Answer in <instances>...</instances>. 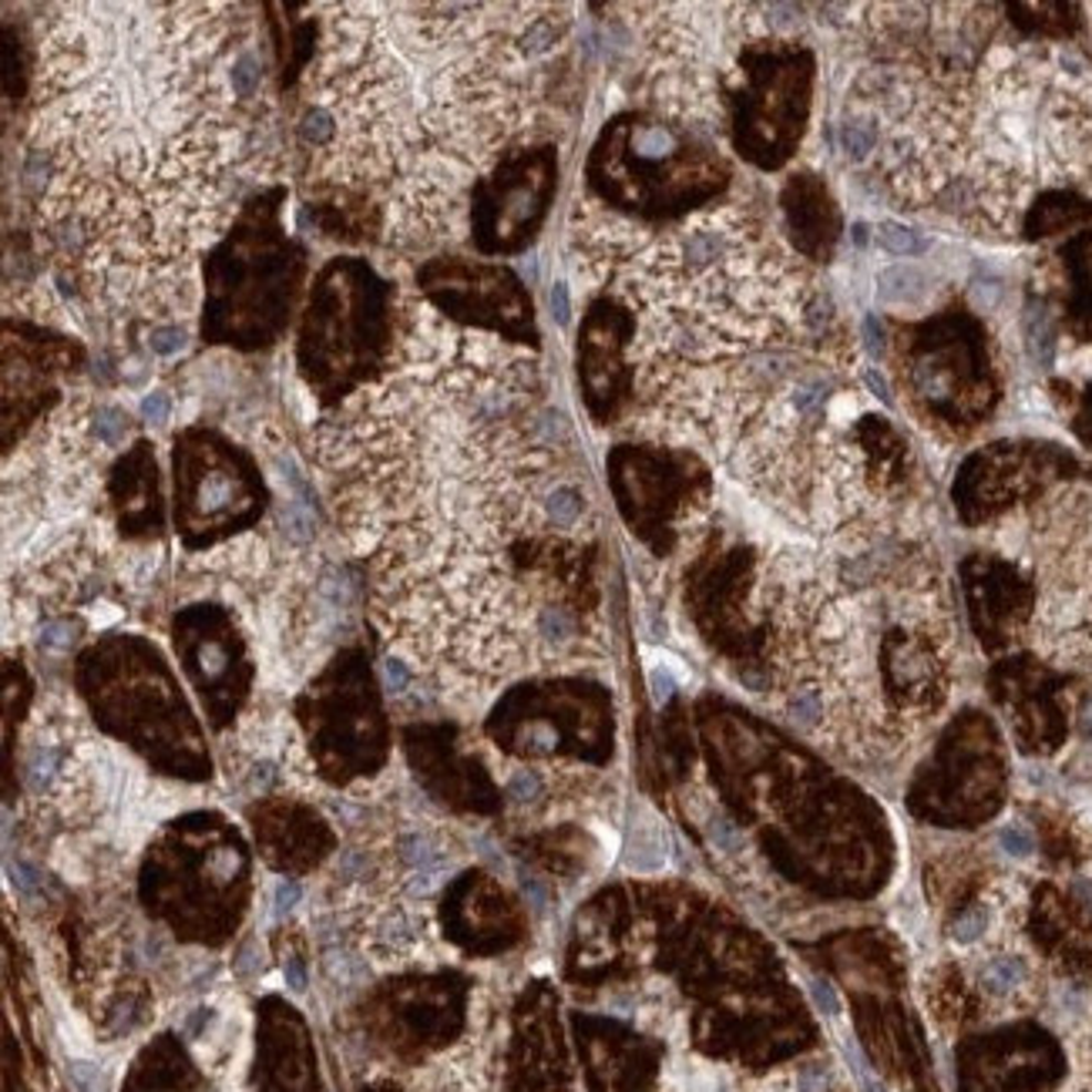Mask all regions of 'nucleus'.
<instances>
[{
  "instance_id": "obj_1",
  "label": "nucleus",
  "mask_w": 1092,
  "mask_h": 1092,
  "mask_svg": "<svg viewBox=\"0 0 1092 1092\" xmlns=\"http://www.w3.org/2000/svg\"><path fill=\"white\" fill-rule=\"evenodd\" d=\"M41 24L24 196L64 293L128 340L196 309V266L263 176L276 112L239 98V4H74ZM276 186V182H273Z\"/></svg>"
},
{
  "instance_id": "obj_2",
  "label": "nucleus",
  "mask_w": 1092,
  "mask_h": 1092,
  "mask_svg": "<svg viewBox=\"0 0 1092 1092\" xmlns=\"http://www.w3.org/2000/svg\"><path fill=\"white\" fill-rule=\"evenodd\" d=\"M290 95L303 202L370 212L384 249L468 232V196L515 145L558 141L568 4H340Z\"/></svg>"
},
{
  "instance_id": "obj_3",
  "label": "nucleus",
  "mask_w": 1092,
  "mask_h": 1092,
  "mask_svg": "<svg viewBox=\"0 0 1092 1092\" xmlns=\"http://www.w3.org/2000/svg\"><path fill=\"white\" fill-rule=\"evenodd\" d=\"M568 256L588 296L612 293L636 313V370L760 354L817 360L844 326L820 273L784 242L777 212L746 192L659 229L578 196Z\"/></svg>"
},
{
  "instance_id": "obj_4",
  "label": "nucleus",
  "mask_w": 1092,
  "mask_h": 1092,
  "mask_svg": "<svg viewBox=\"0 0 1092 1092\" xmlns=\"http://www.w3.org/2000/svg\"><path fill=\"white\" fill-rule=\"evenodd\" d=\"M1092 199V61L1069 44L995 41L975 71L962 179L938 202L978 239H1019L1042 192Z\"/></svg>"
},
{
  "instance_id": "obj_5",
  "label": "nucleus",
  "mask_w": 1092,
  "mask_h": 1092,
  "mask_svg": "<svg viewBox=\"0 0 1092 1092\" xmlns=\"http://www.w3.org/2000/svg\"><path fill=\"white\" fill-rule=\"evenodd\" d=\"M706 128L645 108L606 118L581 168V196L642 222L672 225L716 202L736 186L733 158Z\"/></svg>"
},
{
  "instance_id": "obj_6",
  "label": "nucleus",
  "mask_w": 1092,
  "mask_h": 1092,
  "mask_svg": "<svg viewBox=\"0 0 1092 1092\" xmlns=\"http://www.w3.org/2000/svg\"><path fill=\"white\" fill-rule=\"evenodd\" d=\"M290 186L252 196L229 232L206 252L199 280V344L263 354L283 340L306 300L309 252L286 232Z\"/></svg>"
},
{
  "instance_id": "obj_7",
  "label": "nucleus",
  "mask_w": 1092,
  "mask_h": 1092,
  "mask_svg": "<svg viewBox=\"0 0 1092 1092\" xmlns=\"http://www.w3.org/2000/svg\"><path fill=\"white\" fill-rule=\"evenodd\" d=\"M884 370L911 424L945 448L988 428L1005 400L1001 350L988 319L948 300L921 319H888Z\"/></svg>"
},
{
  "instance_id": "obj_8",
  "label": "nucleus",
  "mask_w": 1092,
  "mask_h": 1092,
  "mask_svg": "<svg viewBox=\"0 0 1092 1092\" xmlns=\"http://www.w3.org/2000/svg\"><path fill=\"white\" fill-rule=\"evenodd\" d=\"M400 323V283L367 256L326 260L296 319V374L319 410H336L390 370Z\"/></svg>"
},
{
  "instance_id": "obj_9",
  "label": "nucleus",
  "mask_w": 1092,
  "mask_h": 1092,
  "mask_svg": "<svg viewBox=\"0 0 1092 1092\" xmlns=\"http://www.w3.org/2000/svg\"><path fill=\"white\" fill-rule=\"evenodd\" d=\"M739 41L723 77V141L743 165L777 176L800 155L817 108L820 64L797 18H774Z\"/></svg>"
},
{
  "instance_id": "obj_10",
  "label": "nucleus",
  "mask_w": 1092,
  "mask_h": 1092,
  "mask_svg": "<svg viewBox=\"0 0 1092 1092\" xmlns=\"http://www.w3.org/2000/svg\"><path fill=\"white\" fill-rule=\"evenodd\" d=\"M77 686L112 733L158 756H196L192 713L148 642L115 636L92 645L77 662Z\"/></svg>"
},
{
  "instance_id": "obj_11",
  "label": "nucleus",
  "mask_w": 1092,
  "mask_h": 1092,
  "mask_svg": "<svg viewBox=\"0 0 1092 1092\" xmlns=\"http://www.w3.org/2000/svg\"><path fill=\"white\" fill-rule=\"evenodd\" d=\"M176 525L189 548L229 538L266 512V481L245 448L209 424H189L172 438Z\"/></svg>"
},
{
  "instance_id": "obj_12",
  "label": "nucleus",
  "mask_w": 1092,
  "mask_h": 1092,
  "mask_svg": "<svg viewBox=\"0 0 1092 1092\" xmlns=\"http://www.w3.org/2000/svg\"><path fill=\"white\" fill-rule=\"evenodd\" d=\"M558 141H528L504 151L468 196V242L481 260H512L528 252L558 196Z\"/></svg>"
},
{
  "instance_id": "obj_13",
  "label": "nucleus",
  "mask_w": 1092,
  "mask_h": 1092,
  "mask_svg": "<svg viewBox=\"0 0 1092 1092\" xmlns=\"http://www.w3.org/2000/svg\"><path fill=\"white\" fill-rule=\"evenodd\" d=\"M410 286L454 326L542 354L535 300L512 266L448 249L420 260Z\"/></svg>"
},
{
  "instance_id": "obj_14",
  "label": "nucleus",
  "mask_w": 1092,
  "mask_h": 1092,
  "mask_svg": "<svg viewBox=\"0 0 1092 1092\" xmlns=\"http://www.w3.org/2000/svg\"><path fill=\"white\" fill-rule=\"evenodd\" d=\"M609 484L632 532L665 548L676 525L713 494V471L703 454L659 441H619L606 458Z\"/></svg>"
},
{
  "instance_id": "obj_15",
  "label": "nucleus",
  "mask_w": 1092,
  "mask_h": 1092,
  "mask_svg": "<svg viewBox=\"0 0 1092 1092\" xmlns=\"http://www.w3.org/2000/svg\"><path fill=\"white\" fill-rule=\"evenodd\" d=\"M88 367L77 336L28 316H4V458L64 403L61 380Z\"/></svg>"
},
{
  "instance_id": "obj_16",
  "label": "nucleus",
  "mask_w": 1092,
  "mask_h": 1092,
  "mask_svg": "<svg viewBox=\"0 0 1092 1092\" xmlns=\"http://www.w3.org/2000/svg\"><path fill=\"white\" fill-rule=\"evenodd\" d=\"M300 723L329 767H360L384 756V713L360 652L336 655L333 665L300 696Z\"/></svg>"
},
{
  "instance_id": "obj_17",
  "label": "nucleus",
  "mask_w": 1092,
  "mask_h": 1092,
  "mask_svg": "<svg viewBox=\"0 0 1092 1092\" xmlns=\"http://www.w3.org/2000/svg\"><path fill=\"white\" fill-rule=\"evenodd\" d=\"M636 313L612 293L585 300L575 329V380L596 428H619L636 407Z\"/></svg>"
},
{
  "instance_id": "obj_18",
  "label": "nucleus",
  "mask_w": 1092,
  "mask_h": 1092,
  "mask_svg": "<svg viewBox=\"0 0 1092 1092\" xmlns=\"http://www.w3.org/2000/svg\"><path fill=\"white\" fill-rule=\"evenodd\" d=\"M1079 458L1065 451L1056 441H1036V438H1005L981 444L962 461L958 471V504H981V508H1008L1016 504L1019 494L1049 491L1075 477Z\"/></svg>"
},
{
  "instance_id": "obj_19",
  "label": "nucleus",
  "mask_w": 1092,
  "mask_h": 1092,
  "mask_svg": "<svg viewBox=\"0 0 1092 1092\" xmlns=\"http://www.w3.org/2000/svg\"><path fill=\"white\" fill-rule=\"evenodd\" d=\"M176 649L216 723H225L249 693L252 665L232 619L216 606H192L176 619Z\"/></svg>"
},
{
  "instance_id": "obj_20",
  "label": "nucleus",
  "mask_w": 1092,
  "mask_h": 1092,
  "mask_svg": "<svg viewBox=\"0 0 1092 1092\" xmlns=\"http://www.w3.org/2000/svg\"><path fill=\"white\" fill-rule=\"evenodd\" d=\"M491 729L518 753H552L561 749L571 733L599 739L606 713L592 693H578L575 683H565L508 696L497 706Z\"/></svg>"
},
{
  "instance_id": "obj_21",
  "label": "nucleus",
  "mask_w": 1092,
  "mask_h": 1092,
  "mask_svg": "<svg viewBox=\"0 0 1092 1092\" xmlns=\"http://www.w3.org/2000/svg\"><path fill=\"white\" fill-rule=\"evenodd\" d=\"M784 242L817 273L830 266L844 242V206H840L830 176L817 165H797L784 176L774 199Z\"/></svg>"
},
{
  "instance_id": "obj_22",
  "label": "nucleus",
  "mask_w": 1092,
  "mask_h": 1092,
  "mask_svg": "<svg viewBox=\"0 0 1092 1092\" xmlns=\"http://www.w3.org/2000/svg\"><path fill=\"white\" fill-rule=\"evenodd\" d=\"M1026 286L1052 306L1062 336L1072 344H1092V229L1062 239L1039 256Z\"/></svg>"
},
{
  "instance_id": "obj_23",
  "label": "nucleus",
  "mask_w": 1092,
  "mask_h": 1092,
  "mask_svg": "<svg viewBox=\"0 0 1092 1092\" xmlns=\"http://www.w3.org/2000/svg\"><path fill=\"white\" fill-rule=\"evenodd\" d=\"M105 484L125 535H155L161 528V474L148 438H135L112 461Z\"/></svg>"
},
{
  "instance_id": "obj_24",
  "label": "nucleus",
  "mask_w": 1092,
  "mask_h": 1092,
  "mask_svg": "<svg viewBox=\"0 0 1092 1092\" xmlns=\"http://www.w3.org/2000/svg\"><path fill=\"white\" fill-rule=\"evenodd\" d=\"M945 280L921 266H888L878 273V303L888 313V319H921L942 309L952 296H945Z\"/></svg>"
},
{
  "instance_id": "obj_25",
  "label": "nucleus",
  "mask_w": 1092,
  "mask_h": 1092,
  "mask_svg": "<svg viewBox=\"0 0 1092 1092\" xmlns=\"http://www.w3.org/2000/svg\"><path fill=\"white\" fill-rule=\"evenodd\" d=\"M1082 229H1092V199H1085L1082 192L1056 189L1032 199L1019 225V242L1042 245V242L1069 239Z\"/></svg>"
},
{
  "instance_id": "obj_26",
  "label": "nucleus",
  "mask_w": 1092,
  "mask_h": 1092,
  "mask_svg": "<svg viewBox=\"0 0 1092 1092\" xmlns=\"http://www.w3.org/2000/svg\"><path fill=\"white\" fill-rule=\"evenodd\" d=\"M1001 14L1019 41L1039 44H1072L1089 21V8L1082 4H1001Z\"/></svg>"
},
{
  "instance_id": "obj_27",
  "label": "nucleus",
  "mask_w": 1092,
  "mask_h": 1092,
  "mask_svg": "<svg viewBox=\"0 0 1092 1092\" xmlns=\"http://www.w3.org/2000/svg\"><path fill=\"white\" fill-rule=\"evenodd\" d=\"M871 242L884 252V256H894V260H917L924 256V252L932 249V242L924 239L917 229L904 225L901 219H881L878 225H871Z\"/></svg>"
},
{
  "instance_id": "obj_28",
  "label": "nucleus",
  "mask_w": 1092,
  "mask_h": 1092,
  "mask_svg": "<svg viewBox=\"0 0 1092 1092\" xmlns=\"http://www.w3.org/2000/svg\"><path fill=\"white\" fill-rule=\"evenodd\" d=\"M138 340H145V350H148L151 357H158V360H172V357H179V354L189 347L192 329H189V323H155V326H148V329L138 336Z\"/></svg>"
},
{
  "instance_id": "obj_29",
  "label": "nucleus",
  "mask_w": 1092,
  "mask_h": 1092,
  "mask_svg": "<svg viewBox=\"0 0 1092 1092\" xmlns=\"http://www.w3.org/2000/svg\"><path fill=\"white\" fill-rule=\"evenodd\" d=\"M1065 424L1075 434V441L1085 451H1092V377L1075 390V400H1072V407L1065 413Z\"/></svg>"
},
{
  "instance_id": "obj_30",
  "label": "nucleus",
  "mask_w": 1092,
  "mask_h": 1092,
  "mask_svg": "<svg viewBox=\"0 0 1092 1092\" xmlns=\"http://www.w3.org/2000/svg\"><path fill=\"white\" fill-rule=\"evenodd\" d=\"M141 417L148 420V424H165V420L172 417V393L151 390V393L141 400Z\"/></svg>"
},
{
  "instance_id": "obj_31",
  "label": "nucleus",
  "mask_w": 1092,
  "mask_h": 1092,
  "mask_svg": "<svg viewBox=\"0 0 1092 1092\" xmlns=\"http://www.w3.org/2000/svg\"><path fill=\"white\" fill-rule=\"evenodd\" d=\"M74 642V622L67 619H51L41 629V645L44 649H67Z\"/></svg>"
},
{
  "instance_id": "obj_32",
  "label": "nucleus",
  "mask_w": 1092,
  "mask_h": 1092,
  "mask_svg": "<svg viewBox=\"0 0 1092 1092\" xmlns=\"http://www.w3.org/2000/svg\"><path fill=\"white\" fill-rule=\"evenodd\" d=\"M1001 848L1008 851V854H1016V858H1029L1032 854V833L1029 830H1022V827H1008V830H1001Z\"/></svg>"
},
{
  "instance_id": "obj_33",
  "label": "nucleus",
  "mask_w": 1092,
  "mask_h": 1092,
  "mask_svg": "<svg viewBox=\"0 0 1092 1092\" xmlns=\"http://www.w3.org/2000/svg\"><path fill=\"white\" fill-rule=\"evenodd\" d=\"M985 924H988V914H985V911H968V914L955 924V938H958V942H975V938L985 932Z\"/></svg>"
},
{
  "instance_id": "obj_34",
  "label": "nucleus",
  "mask_w": 1092,
  "mask_h": 1092,
  "mask_svg": "<svg viewBox=\"0 0 1092 1092\" xmlns=\"http://www.w3.org/2000/svg\"><path fill=\"white\" fill-rule=\"evenodd\" d=\"M384 680H387V690L390 693H403V686L410 683V676H407V669H403L400 659H387L384 662Z\"/></svg>"
},
{
  "instance_id": "obj_35",
  "label": "nucleus",
  "mask_w": 1092,
  "mask_h": 1092,
  "mask_svg": "<svg viewBox=\"0 0 1092 1092\" xmlns=\"http://www.w3.org/2000/svg\"><path fill=\"white\" fill-rule=\"evenodd\" d=\"M813 988V998H817V1008H820V1012L823 1016H837L840 1012V1001H837V991L827 985V981H813L810 985Z\"/></svg>"
},
{
  "instance_id": "obj_36",
  "label": "nucleus",
  "mask_w": 1092,
  "mask_h": 1092,
  "mask_svg": "<svg viewBox=\"0 0 1092 1092\" xmlns=\"http://www.w3.org/2000/svg\"><path fill=\"white\" fill-rule=\"evenodd\" d=\"M710 837H713V844L723 848V851H736V848H739V833H736L726 820H716L713 830H710Z\"/></svg>"
},
{
  "instance_id": "obj_37",
  "label": "nucleus",
  "mask_w": 1092,
  "mask_h": 1092,
  "mask_svg": "<svg viewBox=\"0 0 1092 1092\" xmlns=\"http://www.w3.org/2000/svg\"><path fill=\"white\" fill-rule=\"evenodd\" d=\"M8 871H11V881H14L21 891H28V894H31V891L38 888V874H34L28 864H21V861H11V864H8Z\"/></svg>"
},
{
  "instance_id": "obj_38",
  "label": "nucleus",
  "mask_w": 1092,
  "mask_h": 1092,
  "mask_svg": "<svg viewBox=\"0 0 1092 1092\" xmlns=\"http://www.w3.org/2000/svg\"><path fill=\"white\" fill-rule=\"evenodd\" d=\"M300 901V888L293 881H283L276 888V911H293V904Z\"/></svg>"
},
{
  "instance_id": "obj_39",
  "label": "nucleus",
  "mask_w": 1092,
  "mask_h": 1092,
  "mask_svg": "<svg viewBox=\"0 0 1092 1092\" xmlns=\"http://www.w3.org/2000/svg\"><path fill=\"white\" fill-rule=\"evenodd\" d=\"M988 975L995 978V985H1012L1016 981V965L1012 962H998V965H991Z\"/></svg>"
},
{
  "instance_id": "obj_40",
  "label": "nucleus",
  "mask_w": 1092,
  "mask_h": 1092,
  "mask_svg": "<svg viewBox=\"0 0 1092 1092\" xmlns=\"http://www.w3.org/2000/svg\"><path fill=\"white\" fill-rule=\"evenodd\" d=\"M286 981H290L293 991H303L306 988V978H303V965L300 962H290L286 965Z\"/></svg>"
}]
</instances>
